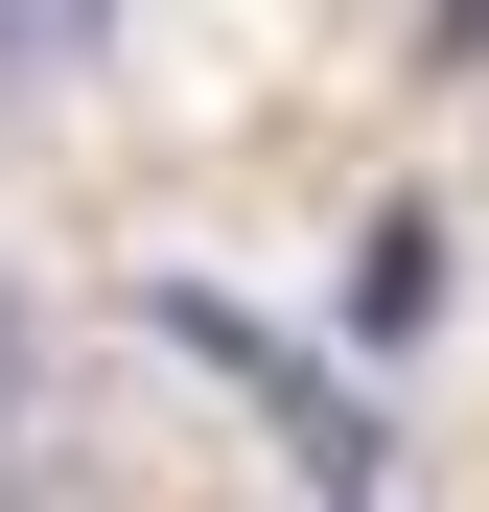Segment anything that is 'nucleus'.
Segmentation results:
<instances>
[{"label": "nucleus", "instance_id": "obj_2", "mask_svg": "<svg viewBox=\"0 0 489 512\" xmlns=\"http://www.w3.org/2000/svg\"><path fill=\"white\" fill-rule=\"evenodd\" d=\"M117 47V0H0V94H47V70H94Z\"/></svg>", "mask_w": 489, "mask_h": 512}, {"label": "nucleus", "instance_id": "obj_4", "mask_svg": "<svg viewBox=\"0 0 489 512\" xmlns=\"http://www.w3.org/2000/svg\"><path fill=\"white\" fill-rule=\"evenodd\" d=\"M0 512H94V489H0Z\"/></svg>", "mask_w": 489, "mask_h": 512}, {"label": "nucleus", "instance_id": "obj_1", "mask_svg": "<svg viewBox=\"0 0 489 512\" xmlns=\"http://www.w3.org/2000/svg\"><path fill=\"white\" fill-rule=\"evenodd\" d=\"M140 326H163V350H187V373H210L233 419H257V443H280V466H303L326 512H373V489H396V443H373V396H350V373H303V350H280L257 303H210V280H163Z\"/></svg>", "mask_w": 489, "mask_h": 512}, {"label": "nucleus", "instance_id": "obj_3", "mask_svg": "<svg viewBox=\"0 0 489 512\" xmlns=\"http://www.w3.org/2000/svg\"><path fill=\"white\" fill-rule=\"evenodd\" d=\"M24 396H47V303L0 280V443H24Z\"/></svg>", "mask_w": 489, "mask_h": 512}]
</instances>
